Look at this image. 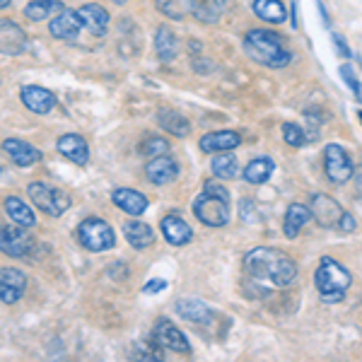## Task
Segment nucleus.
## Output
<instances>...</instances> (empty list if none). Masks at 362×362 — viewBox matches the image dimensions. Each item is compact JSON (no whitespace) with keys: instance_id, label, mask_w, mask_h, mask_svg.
Here are the masks:
<instances>
[{"instance_id":"f257e3e1","label":"nucleus","mask_w":362,"mask_h":362,"mask_svg":"<svg viewBox=\"0 0 362 362\" xmlns=\"http://www.w3.org/2000/svg\"><path fill=\"white\" fill-rule=\"evenodd\" d=\"M244 268L251 278L266 280L273 288H288L297 278V266L285 251L271 249V247H259L251 249L244 256Z\"/></svg>"},{"instance_id":"cd10ccee","label":"nucleus","mask_w":362,"mask_h":362,"mask_svg":"<svg viewBox=\"0 0 362 362\" xmlns=\"http://www.w3.org/2000/svg\"><path fill=\"white\" fill-rule=\"evenodd\" d=\"M3 54H20V51H25L27 49V37H25V32H22L20 27L15 25V22H8L5 20L3 22Z\"/></svg>"},{"instance_id":"9b49d317","label":"nucleus","mask_w":362,"mask_h":362,"mask_svg":"<svg viewBox=\"0 0 362 362\" xmlns=\"http://www.w3.org/2000/svg\"><path fill=\"white\" fill-rule=\"evenodd\" d=\"M83 27L85 25H83V20H80L78 10H63V13H58L54 20L49 22L51 37L61 39V42H73V39H78Z\"/></svg>"},{"instance_id":"5701e85b","label":"nucleus","mask_w":362,"mask_h":362,"mask_svg":"<svg viewBox=\"0 0 362 362\" xmlns=\"http://www.w3.org/2000/svg\"><path fill=\"white\" fill-rule=\"evenodd\" d=\"M309 218H312V210H309V206H302V203H293V206L288 208V213H285V220H283L285 237L295 239L302 232V227L309 223Z\"/></svg>"},{"instance_id":"c85d7f7f","label":"nucleus","mask_w":362,"mask_h":362,"mask_svg":"<svg viewBox=\"0 0 362 362\" xmlns=\"http://www.w3.org/2000/svg\"><path fill=\"white\" fill-rule=\"evenodd\" d=\"M177 312L186 321H194V324H206V321H210V317H213L210 307L201 300H179Z\"/></svg>"},{"instance_id":"20e7f679","label":"nucleus","mask_w":362,"mask_h":362,"mask_svg":"<svg viewBox=\"0 0 362 362\" xmlns=\"http://www.w3.org/2000/svg\"><path fill=\"white\" fill-rule=\"evenodd\" d=\"M314 280H317V290H319L321 300H324L326 305H334V302H341L343 297H346L350 283H353V276H350L348 268H343L338 261L324 256L317 268Z\"/></svg>"},{"instance_id":"72a5a7b5","label":"nucleus","mask_w":362,"mask_h":362,"mask_svg":"<svg viewBox=\"0 0 362 362\" xmlns=\"http://www.w3.org/2000/svg\"><path fill=\"white\" fill-rule=\"evenodd\" d=\"M167 150H169V145H167V140H162V138H148L143 143V153L150 157L167 155Z\"/></svg>"},{"instance_id":"f704fd0d","label":"nucleus","mask_w":362,"mask_h":362,"mask_svg":"<svg viewBox=\"0 0 362 362\" xmlns=\"http://www.w3.org/2000/svg\"><path fill=\"white\" fill-rule=\"evenodd\" d=\"M338 70H341V78L346 80V83L350 85V90L355 92V97H362V85H360V80L355 78L353 68H350L348 63H346V66H341V68H338Z\"/></svg>"},{"instance_id":"0eeeda50","label":"nucleus","mask_w":362,"mask_h":362,"mask_svg":"<svg viewBox=\"0 0 362 362\" xmlns=\"http://www.w3.org/2000/svg\"><path fill=\"white\" fill-rule=\"evenodd\" d=\"M324 169H326V177H329V181H334V184H346V181L355 177V167H353V162H350L348 153L336 143L326 145Z\"/></svg>"},{"instance_id":"e433bc0d","label":"nucleus","mask_w":362,"mask_h":362,"mask_svg":"<svg viewBox=\"0 0 362 362\" xmlns=\"http://www.w3.org/2000/svg\"><path fill=\"white\" fill-rule=\"evenodd\" d=\"M162 290H167V280L155 278V280H150V283L145 285L143 293H145V295H155V293H162Z\"/></svg>"},{"instance_id":"dca6fc26","label":"nucleus","mask_w":362,"mask_h":362,"mask_svg":"<svg viewBox=\"0 0 362 362\" xmlns=\"http://www.w3.org/2000/svg\"><path fill=\"white\" fill-rule=\"evenodd\" d=\"M162 235L172 247H184V244L191 242V237H194V230H191V225L186 223L184 218H179V215H167V218H162Z\"/></svg>"},{"instance_id":"c756f323","label":"nucleus","mask_w":362,"mask_h":362,"mask_svg":"<svg viewBox=\"0 0 362 362\" xmlns=\"http://www.w3.org/2000/svg\"><path fill=\"white\" fill-rule=\"evenodd\" d=\"M273 169H276V165H273L271 157H256L244 167V179L249 184H266L273 177Z\"/></svg>"},{"instance_id":"4be33fe9","label":"nucleus","mask_w":362,"mask_h":362,"mask_svg":"<svg viewBox=\"0 0 362 362\" xmlns=\"http://www.w3.org/2000/svg\"><path fill=\"white\" fill-rule=\"evenodd\" d=\"M124 237L133 249H148L155 242V232L150 225L140 223V220H128L124 225Z\"/></svg>"},{"instance_id":"393cba45","label":"nucleus","mask_w":362,"mask_h":362,"mask_svg":"<svg viewBox=\"0 0 362 362\" xmlns=\"http://www.w3.org/2000/svg\"><path fill=\"white\" fill-rule=\"evenodd\" d=\"M5 213L10 215V220L17 225H22V227H34L37 225V215L32 213V208L27 206L22 198H17V196H10V198H5Z\"/></svg>"},{"instance_id":"2eb2a0df","label":"nucleus","mask_w":362,"mask_h":362,"mask_svg":"<svg viewBox=\"0 0 362 362\" xmlns=\"http://www.w3.org/2000/svg\"><path fill=\"white\" fill-rule=\"evenodd\" d=\"M58 153L63 157H68L70 162H75L78 167H85L87 160H90L87 140L83 136H75V133H68V136L58 138Z\"/></svg>"},{"instance_id":"9d476101","label":"nucleus","mask_w":362,"mask_h":362,"mask_svg":"<svg viewBox=\"0 0 362 362\" xmlns=\"http://www.w3.org/2000/svg\"><path fill=\"white\" fill-rule=\"evenodd\" d=\"M153 341L157 343L160 348H167V350H174V353H191V346H189V338H186L177 326L172 324L169 319H160L153 329Z\"/></svg>"},{"instance_id":"7ed1b4c3","label":"nucleus","mask_w":362,"mask_h":362,"mask_svg":"<svg viewBox=\"0 0 362 362\" xmlns=\"http://www.w3.org/2000/svg\"><path fill=\"white\" fill-rule=\"evenodd\" d=\"M194 215L208 227H225L230 223V191L215 181H206L203 194L194 201Z\"/></svg>"},{"instance_id":"7c9ffc66","label":"nucleus","mask_w":362,"mask_h":362,"mask_svg":"<svg viewBox=\"0 0 362 362\" xmlns=\"http://www.w3.org/2000/svg\"><path fill=\"white\" fill-rule=\"evenodd\" d=\"M210 167H213V174L218 179H223V181H227V179H237L239 177V162H237V157L227 150V153H218L213 157V162H210Z\"/></svg>"},{"instance_id":"f8f14e48","label":"nucleus","mask_w":362,"mask_h":362,"mask_svg":"<svg viewBox=\"0 0 362 362\" xmlns=\"http://www.w3.org/2000/svg\"><path fill=\"white\" fill-rule=\"evenodd\" d=\"M27 288V276L17 268H3L0 271V300L5 305H15Z\"/></svg>"},{"instance_id":"bb28decb","label":"nucleus","mask_w":362,"mask_h":362,"mask_svg":"<svg viewBox=\"0 0 362 362\" xmlns=\"http://www.w3.org/2000/svg\"><path fill=\"white\" fill-rule=\"evenodd\" d=\"M63 10H66V5H63L61 0H32L25 8V17L32 22H44V20H49L51 15L63 13Z\"/></svg>"},{"instance_id":"79ce46f5","label":"nucleus","mask_w":362,"mask_h":362,"mask_svg":"<svg viewBox=\"0 0 362 362\" xmlns=\"http://www.w3.org/2000/svg\"><path fill=\"white\" fill-rule=\"evenodd\" d=\"M112 3H114V5H124L126 0H112Z\"/></svg>"},{"instance_id":"c9c22d12","label":"nucleus","mask_w":362,"mask_h":362,"mask_svg":"<svg viewBox=\"0 0 362 362\" xmlns=\"http://www.w3.org/2000/svg\"><path fill=\"white\" fill-rule=\"evenodd\" d=\"M157 5H160V10H165L172 20H179V17H181V10L174 5V0H157Z\"/></svg>"},{"instance_id":"58836bf2","label":"nucleus","mask_w":362,"mask_h":362,"mask_svg":"<svg viewBox=\"0 0 362 362\" xmlns=\"http://www.w3.org/2000/svg\"><path fill=\"white\" fill-rule=\"evenodd\" d=\"M334 42H336L338 49H341V54H343V56H353V51H350L348 46L343 44V39H341V37H334Z\"/></svg>"},{"instance_id":"6ab92c4d","label":"nucleus","mask_w":362,"mask_h":362,"mask_svg":"<svg viewBox=\"0 0 362 362\" xmlns=\"http://www.w3.org/2000/svg\"><path fill=\"white\" fill-rule=\"evenodd\" d=\"M112 201L116 208H121L126 215H133V218H138V215H143L145 210H148V198L143 194H138V191L133 189H116L112 194Z\"/></svg>"},{"instance_id":"2f4dec72","label":"nucleus","mask_w":362,"mask_h":362,"mask_svg":"<svg viewBox=\"0 0 362 362\" xmlns=\"http://www.w3.org/2000/svg\"><path fill=\"white\" fill-rule=\"evenodd\" d=\"M155 49H157V56L160 61H172L179 51V44H177V37L169 27H160L157 29V37H155Z\"/></svg>"},{"instance_id":"ea45409f","label":"nucleus","mask_w":362,"mask_h":362,"mask_svg":"<svg viewBox=\"0 0 362 362\" xmlns=\"http://www.w3.org/2000/svg\"><path fill=\"white\" fill-rule=\"evenodd\" d=\"M358 194L362 198V165L358 167Z\"/></svg>"},{"instance_id":"a211bd4d","label":"nucleus","mask_w":362,"mask_h":362,"mask_svg":"<svg viewBox=\"0 0 362 362\" xmlns=\"http://www.w3.org/2000/svg\"><path fill=\"white\" fill-rule=\"evenodd\" d=\"M239 143H242V136L235 131H213L206 133L198 145L203 153H227V150H235Z\"/></svg>"},{"instance_id":"b1692460","label":"nucleus","mask_w":362,"mask_h":362,"mask_svg":"<svg viewBox=\"0 0 362 362\" xmlns=\"http://www.w3.org/2000/svg\"><path fill=\"white\" fill-rule=\"evenodd\" d=\"M157 124L177 138L189 136V131H191V124L184 119V114L174 112V109H160V114H157Z\"/></svg>"},{"instance_id":"a19ab883","label":"nucleus","mask_w":362,"mask_h":362,"mask_svg":"<svg viewBox=\"0 0 362 362\" xmlns=\"http://www.w3.org/2000/svg\"><path fill=\"white\" fill-rule=\"evenodd\" d=\"M0 5H3V8H8V5H10V0H0Z\"/></svg>"},{"instance_id":"aec40b11","label":"nucleus","mask_w":362,"mask_h":362,"mask_svg":"<svg viewBox=\"0 0 362 362\" xmlns=\"http://www.w3.org/2000/svg\"><path fill=\"white\" fill-rule=\"evenodd\" d=\"M186 8L189 13L196 17L203 25H213L220 20L225 10V0H186Z\"/></svg>"},{"instance_id":"f03ea898","label":"nucleus","mask_w":362,"mask_h":362,"mask_svg":"<svg viewBox=\"0 0 362 362\" xmlns=\"http://www.w3.org/2000/svg\"><path fill=\"white\" fill-rule=\"evenodd\" d=\"M244 51L251 61L266 68H285L290 63V51L283 46L278 34L268 29H251L244 37Z\"/></svg>"},{"instance_id":"4c0bfd02","label":"nucleus","mask_w":362,"mask_h":362,"mask_svg":"<svg viewBox=\"0 0 362 362\" xmlns=\"http://www.w3.org/2000/svg\"><path fill=\"white\" fill-rule=\"evenodd\" d=\"M341 230H343V232H353V230H355V220H353V215H350V213L343 215V220H341Z\"/></svg>"},{"instance_id":"473e14b6","label":"nucleus","mask_w":362,"mask_h":362,"mask_svg":"<svg viewBox=\"0 0 362 362\" xmlns=\"http://www.w3.org/2000/svg\"><path fill=\"white\" fill-rule=\"evenodd\" d=\"M283 138H285V143L290 145V148H302L305 145V131H302L300 126H295V124H285L283 126Z\"/></svg>"},{"instance_id":"6e6552de","label":"nucleus","mask_w":362,"mask_h":362,"mask_svg":"<svg viewBox=\"0 0 362 362\" xmlns=\"http://www.w3.org/2000/svg\"><path fill=\"white\" fill-rule=\"evenodd\" d=\"M34 247V239L29 237V227L22 225H3L0 230V249L3 254L13 256V259H22Z\"/></svg>"},{"instance_id":"ddd939ff","label":"nucleus","mask_w":362,"mask_h":362,"mask_svg":"<svg viewBox=\"0 0 362 362\" xmlns=\"http://www.w3.org/2000/svg\"><path fill=\"white\" fill-rule=\"evenodd\" d=\"M145 177H148V179L153 181V184H157V186L172 184V181L179 177V165H177V160H172L169 155L150 157V162L145 165Z\"/></svg>"},{"instance_id":"37998d69","label":"nucleus","mask_w":362,"mask_h":362,"mask_svg":"<svg viewBox=\"0 0 362 362\" xmlns=\"http://www.w3.org/2000/svg\"><path fill=\"white\" fill-rule=\"evenodd\" d=\"M360 124H362V109H360Z\"/></svg>"},{"instance_id":"412c9836","label":"nucleus","mask_w":362,"mask_h":362,"mask_svg":"<svg viewBox=\"0 0 362 362\" xmlns=\"http://www.w3.org/2000/svg\"><path fill=\"white\" fill-rule=\"evenodd\" d=\"M80 20H83V25L90 29L92 34H97V37H102L104 32H107V25H109V13L102 8V5L97 3H87L83 8L78 10Z\"/></svg>"},{"instance_id":"39448f33","label":"nucleus","mask_w":362,"mask_h":362,"mask_svg":"<svg viewBox=\"0 0 362 362\" xmlns=\"http://www.w3.org/2000/svg\"><path fill=\"white\" fill-rule=\"evenodd\" d=\"M29 201L34 203L42 213H46L49 218H61L63 213L70 208V196L58 186L44 184V181H32L27 186Z\"/></svg>"},{"instance_id":"4468645a","label":"nucleus","mask_w":362,"mask_h":362,"mask_svg":"<svg viewBox=\"0 0 362 362\" xmlns=\"http://www.w3.org/2000/svg\"><path fill=\"white\" fill-rule=\"evenodd\" d=\"M22 104L34 114H49L56 107V95L51 90H44L39 85H27L20 92Z\"/></svg>"},{"instance_id":"a878e982","label":"nucleus","mask_w":362,"mask_h":362,"mask_svg":"<svg viewBox=\"0 0 362 362\" xmlns=\"http://www.w3.org/2000/svg\"><path fill=\"white\" fill-rule=\"evenodd\" d=\"M251 10H254L256 17H261L264 22H271V25H280V22L288 17L285 5L280 3V0H254Z\"/></svg>"},{"instance_id":"f3484780","label":"nucleus","mask_w":362,"mask_h":362,"mask_svg":"<svg viewBox=\"0 0 362 362\" xmlns=\"http://www.w3.org/2000/svg\"><path fill=\"white\" fill-rule=\"evenodd\" d=\"M3 150L10 155V160L15 162L17 167H32L42 160V153H39L34 145L25 143V140H17V138H8L3 143Z\"/></svg>"},{"instance_id":"423d86ee","label":"nucleus","mask_w":362,"mask_h":362,"mask_svg":"<svg viewBox=\"0 0 362 362\" xmlns=\"http://www.w3.org/2000/svg\"><path fill=\"white\" fill-rule=\"evenodd\" d=\"M78 239L87 251H107L116 244L114 230L99 218L83 220L78 227Z\"/></svg>"},{"instance_id":"1a4fd4ad","label":"nucleus","mask_w":362,"mask_h":362,"mask_svg":"<svg viewBox=\"0 0 362 362\" xmlns=\"http://www.w3.org/2000/svg\"><path fill=\"white\" fill-rule=\"evenodd\" d=\"M309 210H312V218L317 220L321 227H341V220H343V215H346V210L341 208V203L334 201V198L326 196V194L312 196Z\"/></svg>"}]
</instances>
